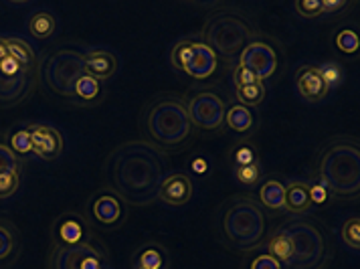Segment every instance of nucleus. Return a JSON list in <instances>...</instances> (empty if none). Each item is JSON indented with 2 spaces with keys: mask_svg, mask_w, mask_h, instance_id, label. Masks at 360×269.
Listing matches in <instances>:
<instances>
[{
  "mask_svg": "<svg viewBox=\"0 0 360 269\" xmlns=\"http://www.w3.org/2000/svg\"><path fill=\"white\" fill-rule=\"evenodd\" d=\"M267 255H271L276 261H279L281 265H285V268H290V263H292V259H294V243H292V239L290 235L279 227L278 231H276V235L269 239V243H267Z\"/></svg>",
  "mask_w": 360,
  "mask_h": 269,
  "instance_id": "21",
  "label": "nucleus"
},
{
  "mask_svg": "<svg viewBox=\"0 0 360 269\" xmlns=\"http://www.w3.org/2000/svg\"><path fill=\"white\" fill-rule=\"evenodd\" d=\"M105 253L91 237L73 245H57L53 269H103Z\"/></svg>",
  "mask_w": 360,
  "mask_h": 269,
  "instance_id": "9",
  "label": "nucleus"
},
{
  "mask_svg": "<svg viewBox=\"0 0 360 269\" xmlns=\"http://www.w3.org/2000/svg\"><path fill=\"white\" fill-rule=\"evenodd\" d=\"M134 269H144V268H140V265H134Z\"/></svg>",
  "mask_w": 360,
  "mask_h": 269,
  "instance_id": "45",
  "label": "nucleus"
},
{
  "mask_svg": "<svg viewBox=\"0 0 360 269\" xmlns=\"http://www.w3.org/2000/svg\"><path fill=\"white\" fill-rule=\"evenodd\" d=\"M6 39V49H8V55L17 61L20 67L25 69H34L37 65V55H34V49L22 39H17V37H4Z\"/></svg>",
  "mask_w": 360,
  "mask_h": 269,
  "instance_id": "24",
  "label": "nucleus"
},
{
  "mask_svg": "<svg viewBox=\"0 0 360 269\" xmlns=\"http://www.w3.org/2000/svg\"><path fill=\"white\" fill-rule=\"evenodd\" d=\"M164 176V154L144 140L117 146L105 162V181L110 190L134 206H146L156 201Z\"/></svg>",
  "mask_w": 360,
  "mask_h": 269,
  "instance_id": "1",
  "label": "nucleus"
},
{
  "mask_svg": "<svg viewBox=\"0 0 360 269\" xmlns=\"http://www.w3.org/2000/svg\"><path fill=\"white\" fill-rule=\"evenodd\" d=\"M251 269H281V263L276 261L271 255H259L257 259H253V263H251Z\"/></svg>",
  "mask_w": 360,
  "mask_h": 269,
  "instance_id": "38",
  "label": "nucleus"
},
{
  "mask_svg": "<svg viewBox=\"0 0 360 269\" xmlns=\"http://www.w3.org/2000/svg\"><path fill=\"white\" fill-rule=\"evenodd\" d=\"M233 81H235V87L237 85H249V84H255V81H259L249 69L241 67V65H237L235 71H233Z\"/></svg>",
  "mask_w": 360,
  "mask_h": 269,
  "instance_id": "37",
  "label": "nucleus"
},
{
  "mask_svg": "<svg viewBox=\"0 0 360 269\" xmlns=\"http://www.w3.org/2000/svg\"><path fill=\"white\" fill-rule=\"evenodd\" d=\"M0 170H20L18 156L4 144H0Z\"/></svg>",
  "mask_w": 360,
  "mask_h": 269,
  "instance_id": "36",
  "label": "nucleus"
},
{
  "mask_svg": "<svg viewBox=\"0 0 360 269\" xmlns=\"http://www.w3.org/2000/svg\"><path fill=\"white\" fill-rule=\"evenodd\" d=\"M103 269H108V268H103Z\"/></svg>",
  "mask_w": 360,
  "mask_h": 269,
  "instance_id": "46",
  "label": "nucleus"
},
{
  "mask_svg": "<svg viewBox=\"0 0 360 269\" xmlns=\"http://www.w3.org/2000/svg\"><path fill=\"white\" fill-rule=\"evenodd\" d=\"M8 57V49H6V39L0 37V61H4Z\"/></svg>",
  "mask_w": 360,
  "mask_h": 269,
  "instance_id": "43",
  "label": "nucleus"
},
{
  "mask_svg": "<svg viewBox=\"0 0 360 269\" xmlns=\"http://www.w3.org/2000/svg\"><path fill=\"white\" fill-rule=\"evenodd\" d=\"M294 243V259L288 269H322L328 261V243L311 221L295 219L281 225Z\"/></svg>",
  "mask_w": 360,
  "mask_h": 269,
  "instance_id": "6",
  "label": "nucleus"
},
{
  "mask_svg": "<svg viewBox=\"0 0 360 269\" xmlns=\"http://www.w3.org/2000/svg\"><path fill=\"white\" fill-rule=\"evenodd\" d=\"M170 61L174 67L184 71L193 79H209L219 65V57L214 55V51L202 41H193V39H184L176 43L170 55Z\"/></svg>",
  "mask_w": 360,
  "mask_h": 269,
  "instance_id": "8",
  "label": "nucleus"
},
{
  "mask_svg": "<svg viewBox=\"0 0 360 269\" xmlns=\"http://www.w3.org/2000/svg\"><path fill=\"white\" fill-rule=\"evenodd\" d=\"M158 199L166 204L180 206L193 199V178L184 172H172L166 174L158 190Z\"/></svg>",
  "mask_w": 360,
  "mask_h": 269,
  "instance_id": "15",
  "label": "nucleus"
},
{
  "mask_svg": "<svg viewBox=\"0 0 360 269\" xmlns=\"http://www.w3.org/2000/svg\"><path fill=\"white\" fill-rule=\"evenodd\" d=\"M328 199V190L324 188V185L322 183H318V185L310 186V201L311 204L314 202H318V204H322V202H326Z\"/></svg>",
  "mask_w": 360,
  "mask_h": 269,
  "instance_id": "42",
  "label": "nucleus"
},
{
  "mask_svg": "<svg viewBox=\"0 0 360 269\" xmlns=\"http://www.w3.org/2000/svg\"><path fill=\"white\" fill-rule=\"evenodd\" d=\"M17 251V233L8 223L0 221V261L11 259Z\"/></svg>",
  "mask_w": 360,
  "mask_h": 269,
  "instance_id": "28",
  "label": "nucleus"
},
{
  "mask_svg": "<svg viewBox=\"0 0 360 269\" xmlns=\"http://www.w3.org/2000/svg\"><path fill=\"white\" fill-rule=\"evenodd\" d=\"M34 69H25L17 75H6L0 71V105H15L27 98L33 87Z\"/></svg>",
  "mask_w": 360,
  "mask_h": 269,
  "instance_id": "14",
  "label": "nucleus"
},
{
  "mask_svg": "<svg viewBox=\"0 0 360 269\" xmlns=\"http://www.w3.org/2000/svg\"><path fill=\"white\" fill-rule=\"evenodd\" d=\"M318 176L338 199H356L360 192V148L354 138L330 140L318 162Z\"/></svg>",
  "mask_w": 360,
  "mask_h": 269,
  "instance_id": "2",
  "label": "nucleus"
},
{
  "mask_svg": "<svg viewBox=\"0 0 360 269\" xmlns=\"http://www.w3.org/2000/svg\"><path fill=\"white\" fill-rule=\"evenodd\" d=\"M239 65L249 69L259 81L274 77L278 69V53L262 39H253L245 49L239 53Z\"/></svg>",
  "mask_w": 360,
  "mask_h": 269,
  "instance_id": "11",
  "label": "nucleus"
},
{
  "mask_svg": "<svg viewBox=\"0 0 360 269\" xmlns=\"http://www.w3.org/2000/svg\"><path fill=\"white\" fill-rule=\"evenodd\" d=\"M85 51L79 47H61L43 63V81L57 96L65 100H75V84L83 75Z\"/></svg>",
  "mask_w": 360,
  "mask_h": 269,
  "instance_id": "7",
  "label": "nucleus"
},
{
  "mask_svg": "<svg viewBox=\"0 0 360 269\" xmlns=\"http://www.w3.org/2000/svg\"><path fill=\"white\" fill-rule=\"evenodd\" d=\"M27 132L31 136L33 152L39 158L55 160V158L61 156L63 136L59 134V130H55L53 126H45V124H33V126L27 128Z\"/></svg>",
  "mask_w": 360,
  "mask_h": 269,
  "instance_id": "13",
  "label": "nucleus"
},
{
  "mask_svg": "<svg viewBox=\"0 0 360 269\" xmlns=\"http://www.w3.org/2000/svg\"><path fill=\"white\" fill-rule=\"evenodd\" d=\"M235 176L241 185H255L262 178V169L257 162H251L245 166H235Z\"/></svg>",
  "mask_w": 360,
  "mask_h": 269,
  "instance_id": "33",
  "label": "nucleus"
},
{
  "mask_svg": "<svg viewBox=\"0 0 360 269\" xmlns=\"http://www.w3.org/2000/svg\"><path fill=\"white\" fill-rule=\"evenodd\" d=\"M101 96H103L101 81L89 77L87 73H83L75 84V100L82 101V103H96V101L101 100Z\"/></svg>",
  "mask_w": 360,
  "mask_h": 269,
  "instance_id": "26",
  "label": "nucleus"
},
{
  "mask_svg": "<svg viewBox=\"0 0 360 269\" xmlns=\"http://www.w3.org/2000/svg\"><path fill=\"white\" fill-rule=\"evenodd\" d=\"M225 122H227V126H229L233 132H237V134H247V132L253 128L255 118H253L251 107H245V105H241V103H235V105H231L229 110H227Z\"/></svg>",
  "mask_w": 360,
  "mask_h": 269,
  "instance_id": "22",
  "label": "nucleus"
},
{
  "mask_svg": "<svg viewBox=\"0 0 360 269\" xmlns=\"http://www.w3.org/2000/svg\"><path fill=\"white\" fill-rule=\"evenodd\" d=\"M235 96L241 105L245 107H253V105H259L265 100V85L262 81H255V84L249 85H237L235 87Z\"/></svg>",
  "mask_w": 360,
  "mask_h": 269,
  "instance_id": "27",
  "label": "nucleus"
},
{
  "mask_svg": "<svg viewBox=\"0 0 360 269\" xmlns=\"http://www.w3.org/2000/svg\"><path fill=\"white\" fill-rule=\"evenodd\" d=\"M311 209L310 186L302 181H294L285 186V211L290 213H308Z\"/></svg>",
  "mask_w": 360,
  "mask_h": 269,
  "instance_id": "20",
  "label": "nucleus"
},
{
  "mask_svg": "<svg viewBox=\"0 0 360 269\" xmlns=\"http://www.w3.org/2000/svg\"><path fill=\"white\" fill-rule=\"evenodd\" d=\"M221 227L235 249L253 251L255 247L262 245L267 221L257 202L247 197H239L227 204L221 219Z\"/></svg>",
  "mask_w": 360,
  "mask_h": 269,
  "instance_id": "5",
  "label": "nucleus"
},
{
  "mask_svg": "<svg viewBox=\"0 0 360 269\" xmlns=\"http://www.w3.org/2000/svg\"><path fill=\"white\" fill-rule=\"evenodd\" d=\"M348 6L346 0H322V15H332V13H340L342 8Z\"/></svg>",
  "mask_w": 360,
  "mask_h": 269,
  "instance_id": "40",
  "label": "nucleus"
},
{
  "mask_svg": "<svg viewBox=\"0 0 360 269\" xmlns=\"http://www.w3.org/2000/svg\"><path fill=\"white\" fill-rule=\"evenodd\" d=\"M253 25L243 13L235 8H223L209 15L202 27V43L209 45L214 55H221L225 59H233L235 55H239L253 41Z\"/></svg>",
  "mask_w": 360,
  "mask_h": 269,
  "instance_id": "4",
  "label": "nucleus"
},
{
  "mask_svg": "<svg viewBox=\"0 0 360 269\" xmlns=\"http://www.w3.org/2000/svg\"><path fill=\"white\" fill-rule=\"evenodd\" d=\"M336 47L342 51V53H348V55L356 53L360 47L356 31H352V29H344V31H340L338 37H336Z\"/></svg>",
  "mask_w": 360,
  "mask_h": 269,
  "instance_id": "32",
  "label": "nucleus"
},
{
  "mask_svg": "<svg viewBox=\"0 0 360 269\" xmlns=\"http://www.w3.org/2000/svg\"><path fill=\"white\" fill-rule=\"evenodd\" d=\"M342 241L354 251L360 249V219L352 217L342 225Z\"/></svg>",
  "mask_w": 360,
  "mask_h": 269,
  "instance_id": "31",
  "label": "nucleus"
},
{
  "mask_svg": "<svg viewBox=\"0 0 360 269\" xmlns=\"http://www.w3.org/2000/svg\"><path fill=\"white\" fill-rule=\"evenodd\" d=\"M20 185V170H0V199H11Z\"/></svg>",
  "mask_w": 360,
  "mask_h": 269,
  "instance_id": "30",
  "label": "nucleus"
},
{
  "mask_svg": "<svg viewBox=\"0 0 360 269\" xmlns=\"http://www.w3.org/2000/svg\"><path fill=\"white\" fill-rule=\"evenodd\" d=\"M295 87L306 101H322L328 96V87L316 65H306L297 71Z\"/></svg>",
  "mask_w": 360,
  "mask_h": 269,
  "instance_id": "18",
  "label": "nucleus"
},
{
  "mask_svg": "<svg viewBox=\"0 0 360 269\" xmlns=\"http://www.w3.org/2000/svg\"><path fill=\"white\" fill-rule=\"evenodd\" d=\"M11 150L15 154H31L33 152V144H31V136L27 130H17L15 134H11Z\"/></svg>",
  "mask_w": 360,
  "mask_h": 269,
  "instance_id": "34",
  "label": "nucleus"
},
{
  "mask_svg": "<svg viewBox=\"0 0 360 269\" xmlns=\"http://www.w3.org/2000/svg\"><path fill=\"white\" fill-rule=\"evenodd\" d=\"M195 170H197V172H205V170H207V164H205V160H202V158L195 160Z\"/></svg>",
  "mask_w": 360,
  "mask_h": 269,
  "instance_id": "44",
  "label": "nucleus"
},
{
  "mask_svg": "<svg viewBox=\"0 0 360 269\" xmlns=\"http://www.w3.org/2000/svg\"><path fill=\"white\" fill-rule=\"evenodd\" d=\"M117 71V57L112 51L96 49V51H85L83 57V73H87L89 77L105 81L110 79Z\"/></svg>",
  "mask_w": 360,
  "mask_h": 269,
  "instance_id": "17",
  "label": "nucleus"
},
{
  "mask_svg": "<svg viewBox=\"0 0 360 269\" xmlns=\"http://www.w3.org/2000/svg\"><path fill=\"white\" fill-rule=\"evenodd\" d=\"M235 162H237V166H245V164L255 162V152L251 150L249 146H241L239 150L235 152Z\"/></svg>",
  "mask_w": 360,
  "mask_h": 269,
  "instance_id": "39",
  "label": "nucleus"
},
{
  "mask_svg": "<svg viewBox=\"0 0 360 269\" xmlns=\"http://www.w3.org/2000/svg\"><path fill=\"white\" fill-rule=\"evenodd\" d=\"M146 130L156 144L164 148H179L193 132L186 101L174 93H166L152 101L146 110Z\"/></svg>",
  "mask_w": 360,
  "mask_h": 269,
  "instance_id": "3",
  "label": "nucleus"
},
{
  "mask_svg": "<svg viewBox=\"0 0 360 269\" xmlns=\"http://www.w3.org/2000/svg\"><path fill=\"white\" fill-rule=\"evenodd\" d=\"M259 201L274 213L285 211V185L279 178H267L259 188Z\"/></svg>",
  "mask_w": 360,
  "mask_h": 269,
  "instance_id": "19",
  "label": "nucleus"
},
{
  "mask_svg": "<svg viewBox=\"0 0 360 269\" xmlns=\"http://www.w3.org/2000/svg\"><path fill=\"white\" fill-rule=\"evenodd\" d=\"M320 75H322V79H324V84H326L328 91L330 89H336V87H340L344 81V73L342 67H340V63H334V61H328V63H322L320 67Z\"/></svg>",
  "mask_w": 360,
  "mask_h": 269,
  "instance_id": "29",
  "label": "nucleus"
},
{
  "mask_svg": "<svg viewBox=\"0 0 360 269\" xmlns=\"http://www.w3.org/2000/svg\"><path fill=\"white\" fill-rule=\"evenodd\" d=\"M0 71H2V73H6V75H17V73H20V71H25V67H20L17 61L8 55L4 61H0Z\"/></svg>",
  "mask_w": 360,
  "mask_h": 269,
  "instance_id": "41",
  "label": "nucleus"
},
{
  "mask_svg": "<svg viewBox=\"0 0 360 269\" xmlns=\"http://www.w3.org/2000/svg\"><path fill=\"white\" fill-rule=\"evenodd\" d=\"M89 225L77 213H65L55 223V239L59 245H73L89 239Z\"/></svg>",
  "mask_w": 360,
  "mask_h": 269,
  "instance_id": "16",
  "label": "nucleus"
},
{
  "mask_svg": "<svg viewBox=\"0 0 360 269\" xmlns=\"http://www.w3.org/2000/svg\"><path fill=\"white\" fill-rule=\"evenodd\" d=\"M295 11H297L300 17L316 18L322 15V2H318V0H297Z\"/></svg>",
  "mask_w": 360,
  "mask_h": 269,
  "instance_id": "35",
  "label": "nucleus"
},
{
  "mask_svg": "<svg viewBox=\"0 0 360 269\" xmlns=\"http://www.w3.org/2000/svg\"><path fill=\"white\" fill-rule=\"evenodd\" d=\"M27 29L34 39H49L57 29V20L49 11H37L27 20Z\"/></svg>",
  "mask_w": 360,
  "mask_h": 269,
  "instance_id": "25",
  "label": "nucleus"
},
{
  "mask_svg": "<svg viewBox=\"0 0 360 269\" xmlns=\"http://www.w3.org/2000/svg\"><path fill=\"white\" fill-rule=\"evenodd\" d=\"M186 112L191 122L198 126L200 130H219L225 124V114H227V103L225 100L214 93L211 89L195 93L188 103Z\"/></svg>",
  "mask_w": 360,
  "mask_h": 269,
  "instance_id": "10",
  "label": "nucleus"
},
{
  "mask_svg": "<svg viewBox=\"0 0 360 269\" xmlns=\"http://www.w3.org/2000/svg\"><path fill=\"white\" fill-rule=\"evenodd\" d=\"M136 265L144 269H168V253L162 245L150 243L136 255Z\"/></svg>",
  "mask_w": 360,
  "mask_h": 269,
  "instance_id": "23",
  "label": "nucleus"
},
{
  "mask_svg": "<svg viewBox=\"0 0 360 269\" xmlns=\"http://www.w3.org/2000/svg\"><path fill=\"white\" fill-rule=\"evenodd\" d=\"M89 213L101 227L115 229L126 221V202L114 190H101L89 202Z\"/></svg>",
  "mask_w": 360,
  "mask_h": 269,
  "instance_id": "12",
  "label": "nucleus"
}]
</instances>
